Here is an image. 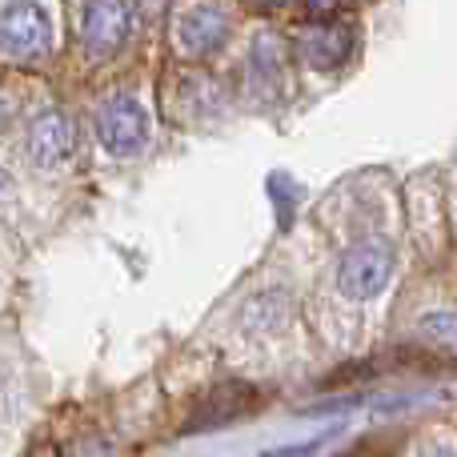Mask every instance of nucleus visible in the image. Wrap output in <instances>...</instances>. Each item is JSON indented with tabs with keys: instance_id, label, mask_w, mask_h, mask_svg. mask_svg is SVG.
<instances>
[{
	"instance_id": "obj_14",
	"label": "nucleus",
	"mask_w": 457,
	"mask_h": 457,
	"mask_svg": "<svg viewBox=\"0 0 457 457\" xmlns=\"http://www.w3.org/2000/svg\"><path fill=\"white\" fill-rule=\"evenodd\" d=\"M293 0H245V8H253L257 16H277V12H285Z\"/></svg>"
},
{
	"instance_id": "obj_18",
	"label": "nucleus",
	"mask_w": 457,
	"mask_h": 457,
	"mask_svg": "<svg viewBox=\"0 0 457 457\" xmlns=\"http://www.w3.org/2000/svg\"><path fill=\"white\" fill-rule=\"evenodd\" d=\"M8 189H12V185H8V173H4V169H0V201L8 197Z\"/></svg>"
},
{
	"instance_id": "obj_10",
	"label": "nucleus",
	"mask_w": 457,
	"mask_h": 457,
	"mask_svg": "<svg viewBox=\"0 0 457 457\" xmlns=\"http://www.w3.org/2000/svg\"><path fill=\"white\" fill-rule=\"evenodd\" d=\"M289 317H293L289 293L285 289H261L241 305L237 325H241L249 337H273V333H281L285 325H289Z\"/></svg>"
},
{
	"instance_id": "obj_5",
	"label": "nucleus",
	"mask_w": 457,
	"mask_h": 457,
	"mask_svg": "<svg viewBox=\"0 0 457 457\" xmlns=\"http://www.w3.org/2000/svg\"><path fill=\"white\" fill-rule=\"evenodd\" d=\"M394 277V249L386 241H361L341 253L337 261V289L353 301H370Z\"/></svg>"
},
{
	"instance_id": "obj_9",
	"label": "nucleus",
	"mask_w": 457,
	"mask_h": 457,
	"mask_svg": "<svg viewBox=\"0 0 457 457\" xmlns=\"http://www.w3.org/2000/svg\"><path fill=\"white\" fill-rule=\"evenodd\" d=\"M169 93H177L173 117L189 120V117H217L228 109V88L209 72H181V77L169 85Z\"/></svg>"
},
{
	"instance_id": "obj_11",
	"label": "nucleus",
	"mask_w": 457,
	"mask_h": 457,
	"mask_svg": "<svg viewBox=\"0 0 457 457\" xmlns=\"http://www.w3.org/2000/svg\"><path fill=\"white\" fill-rule=\"evenodd\" d=\"M285 69H289V40L277 32H261L249 48V77L261 88H277L285 80Z\"/></svg>"
},
{
	"instance_id": "obj_16",
	"label": "nucleus",
	"mask_w": 457,
	"mask_h": 457,
	"mask_svg": "<svg viewBox=\"0 0 457 457\" xmlns=\"http://www.w3.org/2000/svg\"><path fill=\"white\" fill-rule=\"evenodd\" d=\"M24 457H61V445L56 442H37Z\"/></svg>"
},
{
	"instance_id": "obj_3",
	"label": "nucleus",
	"mask_w": 457,
	"mask_h": 457,
	"mask_svg": "<svg viewBox=\"0 0 457 457\" xmlns=\"http://www.w3.org/2000/svg\"><path fill=\"white\" fill-rule=\"evenodd\" d=\"M96 137L112 157H137L149 145V112L137 96L117 93L96 109Z\"/></svg>"
},
{
	"instance_id": "obj_4",
	"label": "nucleus",
	"mask_w": 457,
	"mask_h": 457,
	"mask_svg": "<svg viewBox=\"0 0 457 457\" xmlns=\"http://www.w3.org/2000/svg\"><path fill=\"white\" fill-rule=\"evenodd\" d=\"M53 48V24L37 0H12L0 8V53L12 61H37Z\"/></svg>"
},
{
	"instance_id": "obj_1",
	"label": "nucleus",
	"mask_w": 457,
	"mask_h": 457,
	"mask_svg": "<svg viewBox=\"0 0 457 457\" xmlns=\"http://www.w3.org/2000/svg\"><path fill=\"white\" fill-rule=\"evenodd\" d=\"M228 37H233V21H228V12L217 4H193V8H185V12H177L173 24H169L173 56L185 64L213 61L228 45Z\"/></svg>"
},
{
	"instance_id": "obj_15",
	"label": "nucleus",
	"mask_w": 457,
	"mask_h": 457,
	"mask_svg": "<svg viewBox=\"0 0 457 457\" xmlns=\"http://www.w3.org/2000/svg\"><path fill=\"white\" fill-rule=\"evenodd\" d=\"M12 112H16V101L4 93V88H0V133H4V129H8V120H12Z\"/></svg>"
},
{
	"instance_id": "obj_12",
	"label": "nucleus",
	"mask_w": 457,
	"mask_h": 457,
	"mask_svg": "<svg viewBox=\"0 0 457 457\" xmlns=\"http://www.w3.org/2000/svg\"><path fill=\"white\" fill-rule=\"evenodd\" d=\"M418 329L426 333L429 341H437V345L457 349V313H429V317H421Z\"/></svg>"
},
{
	"instance_id": "obj_2",
	"label": "nucleus",
	"mask_w": 457,
	"mask_h": 457,
	"mask_svg": "<svg viewBox=\"0 0 457 457\" xmlns=\"http://www.w3.org/2000/svg\"><path fill=\"white\" fill-rule=\"evenodd\" d=\"M80 48L96 61L117 56L133 37V4L129 0H85L77 12Z\"/></svg>"
},
{
	"instance_id": "obj_8",
	"label": "nucleus",
	"mask_w": 457,
	"mask_h": 457,
	"mask_svg": "<svg viewBox=\"0 0 457 457\" xmlns=\"http://www.w3.org/2000/svg\"><path fill=\"white\" fill-rule=\"evenodd\" d=\"M253 405H257V389L249 381H217L213 389H205L193 402V413L185 418V434H205V429L228 426L241 413H249Z\"/></svg>"
},
{
	"instance_id": "obj_7",
	"label": "nucleus",
	"mask_w": 457,
	"mask_h": 457,
	"mask_svg": "<svg viewBox=\"0 0 457 457\" xmlns=\"http://www.w3.org/2000/svg\"><path fill=\"white\" fill-rule=\"evenodd\" d=\"M353 45H357L353 29L341 21H309V24H301L297 37H293L297 56L317 72L341 69V64L353 56Z\"/></svg>"
},
{
	"instance_id": "obj_17",
	"label": "nucleus",
	"mask_w": 457,
	"mask_h": 457,
	"mask_svg": "<svg viewBox=\"0 0 457 457\" xmlns=\"http://www.w3.org/2000/svg\"><path fill=\"white\" fill-rule=\"evenodd\" d=\"M313 450H317V442L313 445H297V450H289V453H273V457H313Z\"/></svg>"
},
{
	"instance_id": "obj_6",
	"label": "nucleus",
	"mask_w": 457,
	"mask_h": 457,
	"mask_svg": "<svg viewBox=\"0 0 457 457\" xmlns=\"http://www.w3.org/2000/svg\"><path fill=\"white\" fill-rule=\"evenodd\" d=\"M24 149H29L32 165L64 169L77 157V125H72V117L61 109L37 112V117L29 120V133H24Z\"/></svg>"
},
{
	"instance_id": "obj_13",
	"label": "nucleus",
	"mask_w": 457,
	"mask_h": 457,
	"mask_svg": "<svg viewBox=\"0 0 457 457\" xmlns=\"http://www.w3.org/2000/svg\"><path fill=\"white\" fill-rule=\"evenodd\" d=\"M309 21H333V16L345 8V0H301Z\"/></svg>"
}]
</instances>
